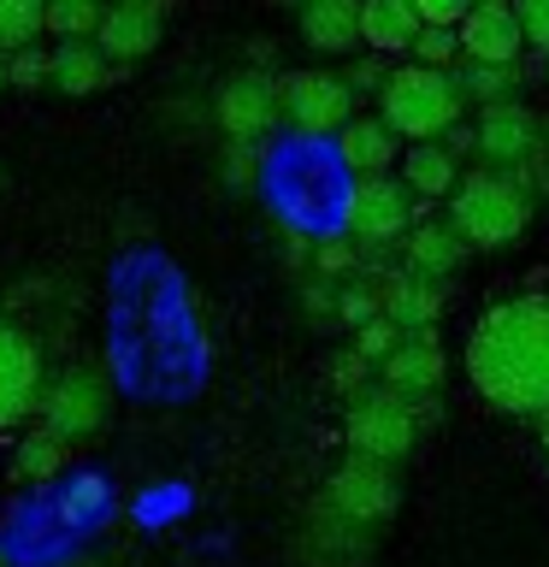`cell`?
Instances as JSON below:
<instances>
[{
	"label": "cell",
	"instance_id": "obj_1",
	"mask_svg": "<svg viewBox=\"0 0 549 567\" xmlns=\"http://www.w3.org/2000/svg\"><path fill=\"white\" fill-rule=\"evenodd\" d=\"M467 379L503 414L549 420V296H508L478 313L467 337Z\"/></svg>",
	"mask_w": 549,
	"mask_h": 567
},
{
	"label": "cell",
	"instance_id": "obj_2",
	"mask_svg": "<svg viewBox=\"0 0 549 567\" xmlns=\"http://www.w3.org/2000/svg\"><path fill=\"white\" fill-rule=\"evenodd\" d=\"M272 189H278V207L290 213L296 225H349V202H354V184H349V166L343 154L325 148V142L301 136L278 154L272 166Z\"/></svg>",
	"mask_w": 549,
	"mask_h": 567
},
{
	"label": "cell",
	"instance_id": "obj_3",
	"mask_svg": "<svg viewBox=\"0 0 549 567\" xmlns=\"http://www.w3.org/2000/svg\"><path fill=\"white\" fill-rule=\"evenodd\" d=\"M460 113H467V95H460L455 71H432V65H396L390 83L379 89V118L396 136L419 142H443L449 131H460Z\"/></svg>",
	"mask_w": 549,
	"mask_h": 567
},
{
	"label": "cell",
	"instance_id": "obj_4",
	"mask_svg": "<svg viewBox=\"0 0 549 567\" xmlns=\"http://www.w3.org/2000/svg\"><path fill=\"white\" fill-rule=\"evenodd\" d=\"M531 219V189L508 172H467L449 202V225L467 237V248H508Z\"/></svg>",
	"mask_w": 549,
	"mask_h": 567
},
{
	"label": "cell",
	"instance_id": "obj_5",
	"mask_svg": "<svg viewBox=\"0 0 549 567\" xmlns=\"http://www.w3.org/2000/svg\"><path fill=\"white\" fill-rule=\"evenodd\" d=\"M278 106H283V118H290L301 136H313V142L325 131L354 124V89H349L343 71H325V65H308V71L278 78Z\"/></svg>",
	"mask_w": 549,
	"mask_h": 567
},
{
	"label": "cell",
	"instance_id": "obj_6",
	"mask_svg": "<svg viewBox=\"0 0 549 567\" xmlns=\"http://www.w3.org/2000/svg\"><path fill=\"white\" fill-rule=\"evenodd\" d=\"M419 437V414L407 408V396L396 390H361L349 402V450L366 461H402Z\"/></svg>",
	"mask_w": 549,
	"mask_h": 567
},
{
	"label": "cell",
	"instance_id": "obj_7",
	"mask_svg": "<svg viewBox=\"0 0 549 567\" xmlns=\"http://www.w3.org/2000/svg\"><path fill=\"white\" fill-rule=\"evenodd\" d=\"M414 195H407L402 177H361L354 184V202H349V243L354 248H390V243H407L414 237Z\"/></svg>",
	"mask_w": 549,
	"mask_h": 567
},
{
	"label": "cell",
	"instance_id": "obj_8",
	"mask_svg": "<svg viewBox=\"0 0 549 567\" xmlns=\"http://www.w3.org/2000/svg\"><path fill=\"white\" fill-rule=\"evenodd\" d=\"M106 408H113V390H106L101 372L71 367L65 379H53L48 396H42V432H53L60 443L95 437L106 425Z\"/></svg>",
	"mask_w": 549,
	"mask_h": 567
},
{
	"label": "cell",
	"instance_id": "obj_9",
	"mask_svg": "<svg viewBox=\"0 0 549 567\" xmlns=\"http://www.w3.org/2000/svg\"><path fill=\"white\" fill-rule=\"evenodd\" d=\"M473 136H478V154H485V172L520 177L531 159H538V148H543V118L531 113V106H520V101L485 106L478 124H473Z\"/></svg>",
	"mask_w": 549,
	"mask_h": 567
},
{
	"label": "cell",
	"instance_id": "obj_10",
	"mask_svg": "<svg viewBox=\"0 0 549 567\" xmlns=\"http://www.w3.org/2000/svg\"><path fill=\"white\" fill-rule=\"evenodd\" d=\"M325 508L336 514V520H349V526H379V520L396 514V478H390L384 461L354 455V461H343V467L331 473Z\"/></svg>",
	"mask_w": 549,
	"mask_h": 567
},
{
	"label": "cell",
	"instance_id": "obj_11",
	"mask_svg": "<svg viewBox=\"0 0 549 567\" xmlns=\"http://www.w3.org/2000/svg\"><path fill=\"white\" fill-rule=\"evenodd\" d=\"M42 354L35 343L18 326L0 319V432H12V425H24L30 414H42Z\"/></svg>",
	"mask_w": 549,
	"mask_h": 567
},
{
	"label": "cell",
	"instance_id": "obj_12",
	"mask_svg": "<svg viewBox=\"0 0 549 567\" xmlns=\"http://www.w3.org/2000/svg\"><path fill=\"white\" fill-rule=\"evenodd\" d=\"M520 48H526V30H520L514 0H478L467 12V24H460L467 65H520Z\"/></svg>",
	"mask_w": 549,
	"mask_h": 567
},
{
	"label": "cell",
	"instance_id": "obj_13",
	"mask_svg": "<svg viewBox=\"0 0 549 567\" xmlns=\"http://www.w3.org/2000/svg\"><path fill=\"white\" fill-rule=\"evenodd\" d=\"M272 118H283L278 106V83L266 71H237L219 89V124L230 142H255L260 131H272Z\"/></svg>",
	"mask_w": 549,
	"mask_h": 567
},
{
	"label": "cell",
	"instance_id": "obj_14",
	"mask_svg": "<svg viewBox=\"0 0 549 567\" xmlns=\"http://www.w3.org/2000/svg\"><path fill=\"white\" fill-rule=\"evenodd\" d=\"M159 30H166V7H159V0H118V7H106V18H101L95 48L106 60H142V53H154Z\"/></svg>",
	"mask_w": 549,
	"mask_h": 567
},
{
	"label": "cell",
	"instance_id": "obj_15",
	"mask_svg": "<svg viewBox=\"0 0 549 567\" xmlns=\"http://www.w3.org/2000/svg\"><path fill=\"white\" fill-rule=\"evenodd\" d=\"M379 301H384V319L396 326L402 337H419V331H432V319L443 313V284L432 278H419V272H407V266H396V272H384L379 284Z\"/></svg>",
	"mask_w": 549,
	"mask_h": 567
},
{
	"label": "cell",
	"instance_id": "obj_16",
	"mask_svg": "<svg viewBox=\"0 0 549 567\" xmlns=\"http://www.w3.org/2000/svg\"><path fill=\"white\" fill-rule=\"evenodd\" d=\"M437 384H443V349H437V337L432 331L402 337V349L384 361V390L419 402V396H437Z\"/></svg>",
	"mask_w": 549,
	"mask_h": 567
},
{
	"label": "cell",
	"instance_id": "obj_17",
	"mask_svg": "<svg viewBox=\"0 0 549 567\" xmlns=\"http://www.w3.org/2000/svg\"><path fill=\"white\" fill-rule=\"evenodd\" d=\"M460 260H467V237H460L449 219H419L414 225V237H407V272L443 284V278L460 272Z\"/></svg>",
	"mask_w": 549,
	"mask_h": 567
},
{
	"label": "cell",
	"instance_id": "obj_18",
	"mask_svg": "<svg viewBox=\"0 0 549 567\" xmlns=\"http://www.w3.org/2000/svg\"><path fill=\"white\" fill-rule=\"evenodd\" d=\"M425 35L414 0H361V42L379 53H414Z\"/></svg>",
	"mask_w": 549,
	"mask_h": 567
},
{
	"label": "cell",
	"instance_id": "obj_19",
	"mask_svg": "<svg viewBox=\"0 0 549 567\" xmlns=\"http://www.w3.org/2000/svg\"><path fill=\"white\" fill-rule=\"evenodd\" d=\"M336 154H343V166L361 172V177H390V159L402 154V136L390 131L384 118H354V124H343V136H336Z\"/></svg>",
	"mask_w": 549,
	"mask_h": 567
},
{
	"label": "cell",
	"instance_id": "obj_20",
	"mask_svg": "<svg viewBox=\"0 0 549 567\" xmlns=\"http://www.w3.org/2000/svg\"><path fill=\"white\" fill-rule=\"evenodd\" d=\"M460 172L455 166V154L443 148V142H419V148H407L402 154V184L414 202H449V195L460 189Z\"/></svg>",
	"mask_w": 549,
	"mask_h": 567
},
{
	"label": "cell",
	"instance_id": "obj_21",
	"mask_svg": "<svg viewBox=\"0 0 549 567\" xmlns=\"http://www.w3.org/2000/svg\"><path fill=\"white\" fill-rule=\"evenodd\" d=\"M301 42L319 53H349L361 42V0H308L301 7Z\"/></svg>",
	"mask_w": 549,
	"mask_h": 567
},
{
	"label": "cell",
	"instance_id": "obj_22",
	"mask_svg": "<svg viewBox=\"0 0 549 567\" xmlns=\"http://www.w3.org/2000/svg\"><path fill=\"white\" fill-rule=\"evenodd\" d=\"M60 95H95L106 83V53L95 42H60L53 48V78H48Z\"/></svg>",
	"mask_w": 549,
	"mask_h": 567
},
{
	"label": "cell",
	"instance_id": "obj_23",
	"mask_svg": "<svg viewBox=\"0 0 549 567\" xmlns=\"http://www.w3.org/2000/svg\"><path fill=\"white\" fill-rule=\"evenodd\" d=\"M460 78V95H467V106H508L514 95H520V83H526V65H460L455 71Z\"/></svg>",
	"mask_w": 549,
	"mask_h": 567
},
{
	"label": "cell",
	"instance_id": "obj_24",
	"mask_svg": "<svg viewBox=\"0 0 549 567\" xmlns=\"http://www.w3.org/2000/svg\"><path fill=\"white\" fill-rule=\"evenodd\" d=\"M35 30H48V7H35V0H0V48L24 53L35 42Z\"/></svg>",
	"mask_w": 549,
	"mask_h": 567
},
{
	"label": "cell",
	"instance_id": "obj_25",
	"mask_svg": "<svg viewBox=\"0 0 549 567\" xmlns=\"http://www.w3.org/2000/svg\"><path fill=\"white\" fill-rule=\"evenodd\" d=\"M101 18H106V7H95V0H48V30H60L65 42L101 35Z\"/></svg>",
	"mask_w": 549,
	"mask_h": 567
},
{
	"label": "cell",
	"instance_id": "obj_26",
	"mask_svg": "<svg viewBox=\"0 0 549 567\" xmlns=\"http://www.w3.org/2000/svg\"><path fill=\"white\" fill-rule=\"evenodd\" d=\"M60 467H65V443L53 437V432L18 437V473H24V478H53Z\"/></svg>",
	"mask_w": 549,
	"mask_h": 567
},
{
	"label": "cell",
	"instance_id": "obj_27",
	"mask_svg": "<svg viewBox=\"0 0 549 567\" xmlns=\"http://www.w3.org/2000/svg\"><path fill=\"white\" fill-rule=\"evenodd\" d=\"M336 319H343L349 331H366L372 319H384V301H379V284H349L343 296H336Z\"/></svg>",
	"mask_w": 549,
	"mask_h": 567
},
{
	"label": "cell",
	"instance_id": "obj_28",
	"mask_svg": "<svg viewBox=\"0 0 549 567\" xmlns=\"http://www.w3.org/2000/svg\"><path fill=\"white\" fill-rule=\"evenodd\" d=\"M414 53H419V65H432V71H460V65H467V53H460V30H425L414 42Z\"/></svg>",
	"mask_w": 549,
	"mask_h": 567
},
{
	"label": "cell",
	"instance_id": "obj_29",
	"mask_svg": "<svg viewBox=\"0 0 549 567\" xmlns=\"http://www.w3.org/2000/svg\"><path fill=\"white\" fill-rule=\"evenodd\" d=\"M396 349H402V331L390 319H372L366 331H354V354H366V361H390Z\"/></svg>",
	"mask_w": 549,
	"mask_h": 567
},
{
	"label": "cell",
	"instance_id": "obj_30",
	"mask_svg": "<svg viewBox=\"0 0 549 567\" xmlns=\"http://www.w3.org/2000/svg\"><path fill=\"white\" fill-rule=\"evenodd\" d=\"M7 78H12L18 89H35V83H48V78H53V53H42V48H24V53H12V60H7Z\"/></svg>",
	"mask_w": 549,
	"mask_h": 567
},
{
	"label": "cell",
	"instance_id": "obj_31",
	"mask_svg": "<svg viewBox=\"0 0 549 567\" xmlns=\"http://www.w3.org/2000/svg\"><path fill=\"white\" fill-rule=\"evenodd\" d=\"M414 7H419L425 30H460V24H467V12H473V0H414Z\"/></svg>",
	"mask_w": 549,
	"mask_h": 567
},
{
	"label": "cell",
	"instance_id": "obj_32",
	"mask_svg": "<svg viewBox=\"0 0 549 567\" xmlns=\"http://www.w3.org/2000/svg\"><path fill=\"white\" fill-rule=\"evenodd\" d=\"M366 367H372V361H366V354H354V349L336 354V361H331V384L354 402V396H361V384H366Z\"/></svg>",
	"mask_w": 549,
	"mask_h": 567
},
{
	"label": "cell",
	"instance_id": "obj_33",
	"mask_svg": "<svg viewBox=\"0 0 549 567\" xmlns=\"http://www.w3.org/2000/svg\"><path fill=\"white\" fill-rule=\"evenodd\" d=\"M514 12H520V30H526V42L549 53V0H514Z\"/></svg>",
	"mask_w": 549,
	"mask_h": 567
},
{
	"label": "cell",
	"instance_id": "obj_34",
	"mask_svg": "<svg viewBox=\"0 0 549 567\" xmlns=\"http://www.w3.org/2000/svg\"><path fill=\"white\" fill-rule=\"evenodd\" d=\"M313 266L319 272H354V243H343V237H331V243H319V255H313Z\"/></svg>",
	"mask_w": 549,
	"mask_h": 567
},
{
	"label": "cell",
	"instance_id": "obj_35",
	"mask_svg": "<svg viewBox=\"0 0 549 567\" xmlns=\"http://www.w3.org/2000/svg\"><path fill=\"white\" fill-rule=\"evenodd\" d=\"M225 177H230L237 189L255 177V148H248V142H230V148H225Z\"/></svg>",
	"mask_w": 549,
	"mask_h": 567
},
{
	"label": "cell",
	"instance_id": "obj_36",
	"mask_svg": "<svg viewBox=\"0 0 549 567\" xmlns=\"http://www.w3.org/2000/svg\"><path fill=\"white\" fill-rule=\"evenodd\" d=\"M384 83H390V71L379 60H361V65L349 71V89H384Z\"/></svg>",
	"mask_w": 549,
	"mask_h": 567
},
{
	"label": "cell",
	"instance_id": "obj_37",
	"mask_svg": "<svg viewBox=\"0 0 549 567\" xmlns=\"http://www.w3.org/2000/svg\"><path fill=\"white\" fill-rule=\"evenodd\" d=\"M7 83H12V78H7V60H0V89H7Z\"/></svg>",
	"mask_w": 549,
	"mask_h": 567
},
{
	"label": "cell",
	"instance_id": "obj_38",
	"mask_svg": "<svg viewBox=\"0 0 549 567\" xmlns=\"http://www.w3.org/2000/svg\"><path fill=\"white\" fill-rule=\"evenodd\" d=\"M543 455H549V420H543Z\"/></svg>",
	"mask_w": 549,
	"mask_h": 567
},
{
	"label": "cell",
	"instance_id": "obj_39",
	"mask_svg": "<svg viewBox=\"0 0 549 567\" xmlns=\"http://www.w3.org/2000/svg\"><path fill=\"white\" fill-rule=\"evenodd\" d=\"M543 83H549V71H543Z\"/></svg>",
	"mask_w": 549,
	"mask_h": 567
}]
</instances>
